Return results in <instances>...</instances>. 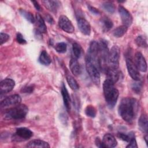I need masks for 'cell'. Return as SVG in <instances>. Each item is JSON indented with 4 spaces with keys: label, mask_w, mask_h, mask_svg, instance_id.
Listing matches in <instances>:
<instances>
[{
    "label": "cell",
    "mask_w": 148,
    "mask_h": 148,
    "mask_svg": "<svg viewBox=\"0 0 148 148\" xmlns=\"http://www.w3.org/2000/svg\"><path fill=\"white\" fill-rule=\"evenodd\" d=\"M102 143L105 147H114L117 145L116 138L110 134H106L103 136Z\"/></svg>",
    "instance_id": "obj_15"
},
{
    "label": "cell",
    "mask_w": 148,
    "mask_h": 148,
    "mask_svg": "<svg viewBox=\"0 0 148 148\" xmlns=\"http://www.w3.org/2000/svg\"><path fill=\"white\" fill-rule=\"evenodd\" d=\"M19 12L21 14V15H22L27 21H28L31 23L33 24L35 22V18H34L33 14L31 13L21 9H20Z\"/></svg>",
    "instance_id": "obj_26"
},
{
    "label": "cell",
    "mask_w": 148,
    "mask_h": 148,
    "mask_svg": "<svg viewBox=\"0 0 148 148\" xmlns=\"http://www.w3.org/2000/svg\"><path fill=\"white\" fill-rule=\"evenodd\" d=\"M58 25L64 31L72 34L74 32L75 28L71 21L65 15H61L58 18Z\"/></svg>",
    "instance_id": "obj_8"
},
{
    "label": "cell",
    "mask_w": 148,
    "mask_h": 148,
    "mask_svg": "<svg viewBox=\"0 0 148 148\" xmlns=\"http://www.w3.org/2000/svg\"><path fill=\"white\" fill-rule=\"evenodd\" d=\"M27 147H39V148H49V144L44 140L40 139H34L29 142L27 145Z\"/></svg>",
    "instance_id": "obj_18"
},
{
    "label": "cell",
    "mask_w": 148,
    "mask_h": 148,
    "mask_svg": "<svg viewBox=\"0 0 148 148\" xmlns=\"http://www.w3.org/2000/svg\"><path fill=\"white\" fill-rule=\"evenodd\" d=\"M39 62L43 65H49L51 62V58L47 52L45 50H42L39 57Z\"/></svg>",
    "instance_id": "obj_21"
},
{
    "label": "cell",
    "mask_w": 148,
    "mask_h": 148,
    "mask_svg": "<svg viewBox=\"0 0 148 148\" xmlns=\"http://www.w3.org/2000/svg\"><path fill=\"white\" fill-rule=\"evenodd\" d=\"M135 64L139 71L145 72L147 71L146 61L143 54L138 51L135 54Z\"/></svg>",
    "instance_id": "obj_11"
},
{
    "label": "cell",
    "mask_w": 148,
    "mask_h": 148,
    "mask_svg": "<svg viewBox=\"0 0 148 148\" xmlns=\"http://www.w3.org/2000/svg\"><path fill=\"white\" fill-rule=\"evenodd\" d=\"M33 135V132L28 128L25 127H20L16 129L14 138L17 139L21 138L22 140H27L31 138Z\"/></svg>",
    "instance_id": "obj_13"
},
{
    "label": "cell",
    "mask_w": 148,
    "mask_h": 148,
    "mask_svg": "<svg viewBox=\"0 0 148 148\" xmlns=\"http://www.w3.org/2000/svg\"><path fill=\"white\" fill-rule=\"evenodd\" d=\"M86 68L91 80L95 84L98 86L100 83V73L98 68L87 57H86Z\"/></svg>",
    "instance_id": "obj_4"
},
{
    "label": "cell",
    "mask_w": 148,
    "mask_h": 148,
    "mask_svg": "<svg viewBox=\"0 0 148 148\" xmlns=\"http://www.w3.org/2000/svg\"><path fill=\"white\" fill-rule=\"evenodd\" d=\"M21 102V98L18 94H13L7 97L1 102V108L12 107L18 105Z\"/></svg>",
    "instance_id": "obj_7"
},
{
    "label": "cell",
    "mask_w": 148,
    "mask_h": 148,
    "mask_svg": "<svg viewBox=\"0 0 148 148\" xmlns=\"http://www.w3.org/2000/svg\"><path fill=\"white\" fill-rule=\"evenodd\" d=\"M95 143H96V145L99 147H105L104 145L103 144L102 142L101 141V140L99 138H97L96 140H95Z\"/></svg>",
    "instance_id": "obj_40"
},
{
    "label": "cell",
    "mask_w": 148,
    "mask_h": 148,
    "mask_svg": "<svg viewBox=\"0 0 148 148\" xmlns=\"http://www.w3.org/2000/svg\"><path fill=\"white\" fill-rule=\"evenodd\" d=\"M103 91L106 102L110 108H112L116 105L119 92L114 87V83L106 79L103 83Z\"/></svg>",
    "instance_id": "obj_2"
},
{
    "label": "cell",
    "mask_w": 148,
    "mask_h": 148,
    "mask_svg": "<svg viewBox=\"0 0 148 148\" xmlns=\"http://www.w3.org/2000/svg\"><path fill=\"white\" fill-rule=\"evenodd\" d=\"M28 112V107L24 104L20 103L7 109L5 112V116L10 119L20 120L24 119Z\"/></svg>",
    "instance_id": "obj_3"
},
{
    "label": "cell",
    "mask_w": 148,
    "mask_h": 148,
    "mask_svg": "<svg viewBox=\"0 0 148 148\" xmlns=\"http://www.w3.org/2000/svg\"><path fill=\"white\" fill-rule=\"evenodd\" d=\"M42 2L49 10L53 12H56L60 5V2L58 1H43Z\"/></svg>",
    "instance_id": "obj_23"
},
{
    "label": "cell",
    "mask_w": 148,
    "mask_h": 148,
    "mask_svg": "<svg viewBox=\"0 0 148 148\" xmlns=\"http://www.w3.org/2000/svg\"><path fill=\"white\" fill-rule=\"evenodd\" d=\"M135 43L136 44L140 47H143V48H146L147 46V40L146 38L142 36V35H140L138 36L136 39H135Z\"/></svg>",
    "instance_id": "obj_28"
},
{
    "label": "cell",
    "mask_w": 148,
    "mask_h": 148,
    "mask_svg": "<svg viewBox=\"0 0 148 148\" xmlns=\"http://www.w3.org/2000/svg\"><path fill=\"white\" fill-rule=\"evenodd\" d=\"M35 22L36 23L38 31H39L40 33H46L47 32V27L45 21L39 13L36 14Z\"/></svg>",
    "instance_id": "obj_19"
},
{
    "label": "cell",
    "mask_w": 148,
    "mask_h": 148,
    "mask_svg": "<svg viewBox=\"0 0 148 148\" xmlns=\"http://www.w3.org/2000/svg\"><path fill=\"white\" fill-rule=\"evenodd\" d=\"M128 27L125 25H121L117 27L113 31V35L116 38H120L122 37L127 31Z\"/></svg>",
    "instance_id": "obj_25"
},
{
    "label": "cell",
    "mask_w": 148,
    "mask_h": 148,
    "mask_svg": "<svg viewBox=\"0 0 148 148\" xmlns=\"http://www.w3.org/2000/svg\"><path fill=\"white\" fill-rule=\"evenodd\" d=\"M31 2L34 4V7L35 8V9H36L38 11H40V10H41V7H40V6L39 5V4L38 3V2L37 1H31Z\"/></svg>",
    "instance_id": "obj_39"
},
{
    "label": "cell",
    "mask_w": 148,
    "mask_h": 148,
    "mask_svg": "<svg viewBox=\"0 0 148 148\" xmlns=\"http://www.w3.org/2000/svg\"><path fill=\"white\" fill-rule=\"evenodd\" d=\"M145 142H146V145H147V135H146L145 136Z\"/></svg>",
    "instance_id": "obj_41"
},
{
    "label": "cell",
    "mask_w": 148,
    "mask_h": 148,
    "mask_svg": "<svg viewBox=\"0 0 148 148\" xmlns=\"http://www.w3.org/2000/svg\"><path fill=\"white\" fill-rule=\"evenodd\" d=\"M85 113L86 114L90 117H94L96 116V109L93 106L88 105L85 109Z\"/></svg>",
    "instance_id": "obj_31"
},
{
    "label": "cell",
    "mask_w": 148,
    "mask_h": 148,
    "mask_svg": "<svg viewBox=\"0 0 148 148\" xmlns=\"http://www.w3.org/2000/svg\"><path fill=\"white\" fill-rule=\"evenodd\" d=\"M55 49L59 53H64L66 51L67 45L65 42H59L56 45Z\"/></svg>",
    "instance_id": "obj_30"
},
{
    "label": "cell",
    "mask_w": 148,
    "mask_h": 148,
    "mask_svg": "<svg viewBox=\"0 0 148 148\" xmlns=\"http://www.w3.org/2000/svg\"><path fill=\"white\" fill-rule=\"evenodd\" d=\"M132 88L136 93H139L141 89V84L140 83H134L132 86Z\"/></svg>",
    "instance_id": "obj_35"
},
{
    "label": "cell",
    "mask_w": 148,
    "mask_h": 148,
    "mask_svg": "<svg viewBox=\"0 0 148 148\" xmlns=\"http://www.w3.org/2000/svg\"><path fill=\"white\" fill-rule=\"evenodd\" d=\"M106 76L108 79L112 81L113 83H116L120 78V72L118 69H115L110 67H108L106 70Z\"/></svg>",
    "instance_id": "obj_14"
},
{
    "label": "cell",
    "mask_w": 148,
    "mask_h": 148,
    "mask_svg": "<svg viewBox=\"0 0 148 148\" xmlns=\"http://www.w3.org/2000/svg\"><path fill=\"white\" fill-rule=\"evenodd\" d=\"M126 66L131 77L135 81H139L140 78L139 71L130 57H126Z\"/></svg>",
    "instance_id": "obj_6"
},
{
    "label": "cell",
    "mask_w": 148,
    "mask_h": 148,
    "mask_svg": "<svg viewBox=\"0 0 148 148\" xmlns=\"http://www.w3.org/2000/svg\"><path fill=\"white\" fill-rule=\"evenodd\" d=\"M15 86L14 81L10 78H6L1 82L0 92L1 94H6L10 92Z\"/></svg>",
    "instance_id": "obj_10"
},
{
    "label": "cell",
    "mask_w": 148,
    "mask_h": 148,
    "mask_svg": "<svg viewBox=\"0 0 148 148\" xmlns=\"http://www.w3.org/2000/svg\"><path fill=\"white\" fill-rule=\"evenodd\" d=\"M138 126L141 131L147 134L148 130V119L146 114H142L138 120Z\"/></svg>",
    "instance_id": "obj_20"
},
{
    "label": "cell",
    "mask_w": 148,
    "mask_h": 148,
    "mask_svg": "<svg viewBox=\"0 0 148 148\" xmlns=\"http://www.w3.org/2000/svg\"><path fill=\"white\" fill-rule=\"evenodd\" d=\"M138 109V101L134 98L127 97L121 99L118 108V112L124 121L130 123L135 119Z\"/></svg>",
    "instance_id": "obj_1"
},
{
    "label": "cell",
    "mask_w": 148,
    "mask_h": 148,
    "mask_svg": "<svg viewBox=\"0 0 148 148\" xmlns=\"http://www.w3.org/2000/svg\"><path fill=\"white\" fill-rule=\"evenodd\" d=\"M69 68L71 72L75 76H79L82 72L81 66L79 63L77 59L72 57L69 61Z\"/></svg>",
    "instance_id": "obj_16"
},
{
    "label": "cell",
    "mask_w": 148,
    "mask_h": 148,
    "mask_svg": "<svg viewBox=\"0 0 148 148\" xmlns=\"http://www.w3.org/2000/svg\"><path fill=\"white\" fill-rule=\"evenodd\" d=\"M34 90V87L32 86H27L22 88L21 91L24 93H31Z\"/></svg>",
    "instance_id": "obj_37"
},
{
    "label": "cell",
    "mask_w": 148,
    "mask_h": 148,
    "mask_svg": "<svg viewBox=\"0 0 148 148\" xmlns=\"http://www.w3.org/2000/svg\"><path fill=\"white\" fill-rule=\"evenodd\" d=\"M61 91V94H62L64 106H65L66 110L68 111H69L71 110V98L69 95L68 91L64 83L62 84Z\"/></svg>",
    "instance_id": "obj_17"
},
{
    "label": "cell",
    "mask_w": 148,
    "mask_h": 148,
    "mask_svg": "<svg viewBox=\"0 0 148 148\" xmlns=\"http://www.w3.org/2000/svg\"><path fill=\"white\" fill-rule=\"evenodd\" d=\"M16 40L17 42L21 45H24L27 43V41L24 39V38H23V36L22 35V34L20 32H18L17 34L16 35Z\"/></svg>",
    "instance_id": "obj_33"
},
{
    "label": "cell",
    "mask_w": 148,
    "mask_h": 148,
    "mask_svg": "<svg viewBox=\"0 0 148 148\" xmlns=\"http://www.w3.org/2000/svg\"><path fill=\"white\" fill-rule=\"evenodd\" d=\"M45 20H46V21H47L49 23L53 24L54 23V20H53L52 16H50V14H47L45 15Z\"/></svg>",
    "instance_id": "obj_38"
},
{
    "label": "cell",
    "mask_w": 148,
    "mask_h": 148,
    "mask_svg": "<svg viewBox=\"0 0 148 148\" xmlns=\"http://www.w3.org/2000/svg\"><path fill=\"white\" fill-rule=\"evenodd\" d=\"M77 25L81 32L85 35H90L91 33V26L88 21L84 18L79 17L77 18Z\"/></svg>",
    "instance_id": "obj_12"
},
{
    "label": "cell",
    "mask_w": 148,
    "mask_h": 148,
    "mask_svg": "<svg viewBox=\"0 0 148 148\" xmlns=\"http://www.w3.org/2000/svg\"><path fill=\"white\" fill-rule=\"evenodd\" d=\"M129 143L128 145L126 146L127 148H129V147H132V148H137L138 147V146H137V143H136V139H135V135L132 136L130 141L128 142Z\"/></svg>",
    "instance_id": "obj_32"
},
{
    "label": "cell",
    "mask_w": 148,
    "mask_h": 148,
    "mask_svg": "<svg viewBox=\"0 0 148 148\" xmlns=\"http://www.w3.org/2000/svg\"><path fill=\"white\" fill-rule=\"evenodd\" d=\"M101 23L102 29L105 32L109 31L113 25L112 21L106 16H104L101 19Z\"/></svg>",
    "instance_id": "obj_22"
},
{
    "label": "cell",
    "mask_w": 148,
    "mask_h": 148,
    "mask_svg": "<svg viewBox=\"0 0 148 148\" xmlns=\"http://www.w3.org/2000/svg\"><path fill=\"white\" fill-rule=\"evenodd\" d=\"M120 50L117 46H113L109 51L108 64L109 67L118 69L119 66V60Z\"/></svg>",
    "instance_id": "obj_5"
},
{
    "label": "cell",
    "mask_w": 148,
    "mask_h": 148,
    "mask_svg": "<svg viewBox=\"0 0 148 148\" xmlns=\"http://www.w3.org/2000/svg\"><path fill=\"white\" fill-rule=\"evenodd\" d=\"M103 8L109 13H113L115 10V6L112 2H105L102 5Z\"/></svg>",
    "instance_id": "obj_29"
},
{
    "label": "cell",
    "mask_w": 148,
    "mask_h": 148,
    "mask_svg": "<svg viewBox=\"0 0 148 148\" xmlns=\"http://www.w3.org/2000/svg\"><path fill=\"white\" fill-rule=\"evenodd\" d=\"M87 8H88V9L89 10V11L91 13H92L93 14L97 15V14H99L100 13L99 11L97 9H96L95 8H94V7H93V6L90 5H87Z\"/></svg>",
    "instance_id": "obj_36"
},
{
    "label": "cell",
    "mask_w": 148,
    "mask_h": 148,
    "mask_svg": "<svg viewBox=\"0 0 148 148\" xmlns=\"http://www.w3.org/2000/svg\"><path fill=\"white\" fill-rule=\"evenodd\" d=\"M66 79L67 83H68L69 87L72 90L74 91H76L79 88V84L77 83V81L74 79L73 76H72L69 74H68L66 76Z\"/></svg>",
    "instance_id": "obj_24"
},
{
    "label": "cell",
    "mask_w": 148,
    "mask_h": 148,
    "mask_svg": "<svg viewBox=\"0 0 148 148\" xmlns=\"http://www.w3.org/2000/svg\"><path fill=\"white\" fill-rule=\"evenodd\" d=\"M82 47L81 46L77 43H73L72 45V52L73 54V57L76 59L80 58L82 54Z\"/></svg>",
    "instance_id": "obj_27"
},
{
    "label": "cell",
    "mask_w": 148,
    "mask_h": 148,
    "mask_svg": "<svg viewBox=\"0 0 148 148\" xmlns=\"http://www.w3.org/2000/svg\"><path fill=\"white\" fill-rule=\"evenodd\" d=\"M118 12L121 17V21L124 25L128 27L132 23V17L131 13L124 7L119 5L118 8Z\"/></svg>",
    "instance_id": "obj_9"
},
{
    "label": "cell",
    "mask_w": 148,
    "mask_h": 148,
    "mask_svg": "<svg viewBox=\"0 0 148 148\" xmlns=\"http://www.w3.org/2000/svg\"><path fill=\"white\" fill-rule=\"evenodd\" d=\"M0 39H1V45H3L6 43L9 39V35L7 34L1 32L0 34Z\"/></svg>",
    "instance_id": "obj_34"
}]
</instances>
